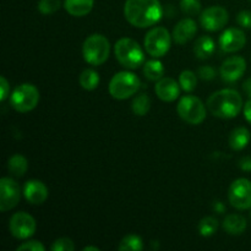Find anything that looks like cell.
<instances>
[{"label":"cell","mask_w":251,"mask_h":251,"mask_svg":"<svg viewBox=\"0 0 251 251\" xmlns=\"http://www.w3.org/2000/svg\"><path fill=\"white\" fill-rule=\"evenodd\" d=\"M124 16L132 26L147 28L162 19L163 9L159 0H126Z\"/></svg>","instance_id":"cell-1"},{"label":"cell","mask_w":251,"mask_h":251,"mask_svg":"<svg viewBox=\"0 0 251 251\" xmlns=\"http://www.w3.org/2000/svg\"><path fill=\"white\" fill-rule=\"evenodd\" d=\"M210 113L221 119H232L238 117L243 108V98L238 91L223 88L212 93L207 100Z\"/></svg>","instance_id":"cell-2"},{"label":"cell","mask_w":251,"mask_h":251,"mask_svg":"<svg viewBox=\"0 0 251 251\" xmlns=\"http://www.w3.org/2000/svg\"><path fill=\"white\" fill-rule=\"evenodd\" d=\"M110 43L105 36L93 33L85 39L82 44V55L87 64L100 66L109 58Z\"/></svg>","instance_id":"cell-3"},{"label":"cell","mask_w":251,"mask_h":251,"mask_svg":"<svg viewBox=\"0 0 251 251\" xmlns=\"http://www.w3.org/2000/svg\"><path fill=\"white\" fill-rule=\"evenodd\" d=\"M117 60L126 69H137L145 64V54L140 44L131 38H120L114 46Z\"/></svg>","instance_id":"cell-4"},{"label":"cell","mask_w":251,"mask_h":251,"mask_svg":"<svg viewBox=\"0 0 251 251\" xmlns=\"http://www.w3.org/2000/svg\"><path fill=\"white\" fill-rule=\"evenodd\" d=\"M141 81L136 74L130 71H120L115 74L109 82V93L113 98L119 100L132 97L139 91Z\"/></svg>","instance_id":"cell-5"},{"label":"cell","mask_w":251,"mask_h":251,"mask_svg":"<svg viewBox=\"0 0 251 251\" xmlns=\"http://www.w3.org/2000/svg\"><path fill=\"white\" fill-rule=\"evenodd\" d=\"M39 102V91L32 83H22L12 91L10 96L11 107L19 113H28L37 107Z\"/></svg>","instance_id":"cell-6"},{"label":"cell","mask_w":251,"mask_h":251,"mask_svg":"<svg viewBox=\"0 0 251 251\" xmlns=\"http://www.w3.org/2000/svg\"><path fill=\"white\" fill-rule=\"evenodd\" d=\"M172 34L164 27H154L150 29L144 39L147 53L153 58H162L169 51L172 46Z\"/></svg>","instance_id":"cell-7"},{"label":"cell","mask_w":251,"mask_h":251,"mask_svg":"<svg viewBox=\"0 0 251 251\" xmlns=\"http://www.w3.org/2000/svg\"><path fill=\"white\" fill-rule=\"evenodd\" d=\"M178 114L190 125H200L206 119V107L202 100L195 96H184L178 103Z\"/></svg>","instance_id":"cell-8"},{"label":"cell","mask_w":251,"mask_h":251,"mask_svg":"<svg viewBox=\"0 0 251 251\" xmlns=\"http://www.w3.org/2000/svg\"><path fill=\"white\" fill-rule=\"evenodd\" d=\"M228 199L230 205L237 210L251 208V181L249 179L239 178L233 181L228 190Z\"/></svg>","instance_id":"cell-9"},{"label":"cell","mask_w":251,"mask_h":251,"mask_svg":"<svg viewBox=\"0 0 251 251\" xmlns=\"http://www.w3.org/2000/svg\"><path fill=\"white\" fill-rule=\"evenodd\" d=\"M37 223L31 215L26 212H16L9 221V230L14 238L19 240L29 239L36 233Z\"/></svg>","instance_id":"cell-10"},{"label":"cell","mask_w":251,"mask_h":251,"mask_svg":"<svg viewBox=\"0 0 251 251\" xmlns=\"http://www.w3.org/2000/svg\"><path fill=\"white\" fill-rule=\"evenodd\" d=\"M21 199L20 185L10 176H4L0 180V211L6 212L16 207Z\"/></svg>","instance_id":"cell-11"},{"label":"cell","mask_w":251,"mask_h":251,"mask_svg":"<svg viewBox=\"0 0 251 251\" xmlns=\"http://www.w3.org/2000/svg\"><path fill=\"white\" fill-rule=\"evenodd\" d=\"M229 20V14L222 6H210L203 10L200 15V25L203 29L210 32L220 31L225 28Z\"/></svg>","instance_id":"cell-12"},{"label":"cell","mask_w":251,"mask_h":251,"mask_svg":"<svg viewBox=\"0 0 251 251\" xmlns=\"http://www.w3.org/2000/svg\"><path fill=\"white\" fill-rule=\"evenodd\" d=\"M218 43H220L221 49L226 53H235L244 48L247 43V36L242 29L230 27L221 34Z\"/></svg>","instance_id":"cell-13"},{"label":"cell","mask_w":251,"mask_h":251,"mask_svg":"<svg viewBox=\"0 0 251 251\" xmlns=\"http://www.w3.org/2000/svg\"><path fill=\"white\" fill-rule=\"evenodd\" d=\"M247 70V61L243 56L234 55L226 59L220 69L221 77L227 82H235L244 75Z\"/></svg>","instance_id":"cell-14"},{"label":"cell","mask_w":251,"mask_h":251,"mask_svg":"<svg viewBox=\"0 0 251 251\" xmlns=\"http://www.w3.org/2000/svg\"><path fill=\"white\" fill-rule=\"evenodd\" d=\"M48 188L46 184L37 179L26 181L24 186V195L32 205H42L48 199Z\"/></svg>","instance_id":"cell-15"},{"label":"cell","mask_w":251,"mask_h":251,"mask_svg":"<svg viewBox=\"0 0 251 251\" xmlns=\"http://www.w3.org/2000/svg\"><path fill=\"white\" fill-rule=\"evenodd\" d=\"M180 85L172 77H162L154 86L157 97L163 102H174L180 95Z\"/></svg>","instance_id":"cell-16"},{"label":"cell","mask_w":251,"mask_h":251,"mask_svg":"<svg viewBox=\"0 0 251 251\" xmlns=\"http://www.w3.org/2000/svg\"><path fill=\"white\" fill-rule=\"evenodd\" d=\"M196 32H198L196 22L190 17H186V19L180 20L176 24V26L173 29V33H172V37H173V41L176 44L183 46V44L188 43L189 41H191L195 37Z\"/></svg>","instance_id":"cell-17"},{"label":"cell","mask_w":251,"mask_h":251,"mask_svg":"<svg viewBox=\"0 0 251 251\" xmlns=\"http://www.w3.org/2000/svg\"><path fill=\"white\" fill-rule=\"evenodd\" d=\"M95 5V0H65L64 9L75 17H82L90 14Z\"/></svg>","instance_id":"cell-18"},{"label":"cell","mask_w":251,"mask_h":251,"mask_svg":"<svg viewBox=\"0 0 251 251\" xmlns=\"http://www.w3.org/2000/svg\"><path fill=\"white\" fill-rule=\"evenodd\" d=\"M247 220L245 217H243L242 215H238V213H232V215H228L227 217L223 220L222 227L228 234L230 235H240L245 232L247 229Z\"/></svg>","instance_id":"cell-19"},{"label":"cell","mask_w":251,"mask_h":251,"mask_svg":"<svg viewBox=\"0 0 251 251\" xmlns=\"http://www.w3.org/2000/svg\"><path fill=\"white\" fill-rule=\"evenodd\" d=\"M251 139L250 131L244 126L237 127L229 135V146L233 151H242L249 145Z\"/></svg>","instance_id":"cell-20"},{"label":"cell","mask_w":251,"mask_h":251,"mask_svg":"<svg viewBox=\"0 0 251 251\" xmlns=\"http://www.w3.org/2000/svg\"><path fill=\"white\" fill-rule=\"evenodd\" d=\"M215 41L210 36H201L200 38L196 39V43L194 46V53H195L196 58L205 60L215 53Z\"/></svg>","instance_id":"cell-21"},{"label":"cell","mask_w":251,"mask_h":251,"mask_svg":"<svg viewBox=\"0 0 251 251\" xmlns=\"http://www.w3.org/2000/svg\"><path fill=\"white\" fill-rule=\"evenodd\" d=\"M7 169L14 176L21 178L28 169V161L22 154H14L7 161Z\"/></svg>","instance_id":"cell-22"},{"label":"cell","mask_w":251,"mask_h":251,"mask_svg":"<svg viewBox=\"0 0 251 251\" xmlns=\"http://www.w3.org/2000/svg\"><path fill=\"white\" fill-rule=\"evenodd\" d=\"M144 75L149 78L150 81H158L163 77L164 75V66L159 60L146 61L144 64Z\"/></svg>","instance_id":"cell-23"},{"label":"cell","mask_w":251,"mask_h":251,"mask_svg":"<svg viewBox=\"0 0 251 251\" xmlns=\"http://www.w3.org/2000/svg\"><path fill=\"white\" fill-rule=\"evenodd\" d=\"M78 82L83 90L93 91L100 85V75L92 69H85L78 77Z\"/></svg>","instance_id":"cell-24"},{"label":"cell","mask_w":251,"mask_h":251,"mask_svg":"<svg viewBox=\"0 0 251 251\" xmlns=\"http://www.w3.org/2000/svg\"><path fill=\"white\" fill-rule=\"evenodd\" d=\"M131 108L135 115H137V117H144L151 109V98L147 95H145V93H141V95L134 98Z\"/></svg>","instance_id":"cell-25"},{"label":"cell","mask_w":251,"mask_h":251,"mask_svg":"<svg viewBox=\"0 0 251 251\" xmlns=\"http://www.w3.org/2000/svg\"><path fill=\"white\" fill-rule=\"evenodd\" d=\"M118 249L120 251H141L144 250V242L139 235L129 234L123 238Z\"/></svg>","instance_id":"cell-26"},{"label":"cell","mask_w":251,"mask_h":251,"mask_svg":"<svg viewBox=\"0 0 251 251\" xmlns=\"http://www.w3.org/2000/svg\"><path fill=\"white\" fill-rule=\"evenodd\" d=\"M179 85L185 92H193L198 86V76L191 70L181 71L179 75Z\"/></svg>","instance_id":"cell-27"},{"label":"cell","mask_w":251,"mask_h":251,"mask_svg":"<svg viewBox=\"0 0 251 251\" xmlns=\"http://www.w3.org/2000/svg\"><path fill=\"white\" fill-rule=\"evenodd\" d=\"M199 233L202 237H211V235L215 234L218 229V221L216 220L215 217H211V216H207V217H203L202 220L199 222Z\"/></svg>","instance_id":"cell-28"},{"label":"cell","mask_w":251,"mask_h":251,"mask_svg":"<svg viewBox=\"0 0 251 251\" xmlns=\"http://www.w3.org/2000/svg\"><path fill=\"white\" fill-rule=\"evenodd\" d=\"M180 10L189 16H195L201 12L200 0H180Z\"/></svg>","instance_id":"cell-29"},{"label":"cell","mask_w":251,"mask_h":251,"mask_svg":"<svg viewBox=\"0 0 251 251\" xmlns=\"http://www.w3.org/2000/svg\"><path fill=\"white\" fill-rule=\"evenodd\" d=\"M61 6L60 0H39L38 10L43 15H50L58 11Z\"/></svg>","instance_id":"cell-30"},{"label":"cell","mask_w":251,"mask_h":251,"mask_svg":"<svg viewBox=\"0 0 251 251\" xmlns=\"http://www.w3.org/2000/svg\"><path fill=\"white\" fill-rule=\"evenodd\" d=\"M50 249L51 251H74L75 250V244L69 238H59L53 243Z\"/></svg>","instance_id":"cell-31"},{"label":"cell","mask_w":251,"mask_h":251,"mask_svg":"<svg viewBox=\"0 0 251 251\" xmlns=\"http://www.w3.org/2000/svg\"><path fill=\"white\" fill-rule=\"evenodd\" d=\"M16 250L17 251H22V250L44 251L46 250V247H44L41 242H38V240H29V242H25L24 244L19 245Z\"/></svg>","instance_id":"cell-32"},{"label":"cell","mask_w":251,"mask_h":251,"mask_svg":"<svg viewBox=\"0 0 251 251\" xmlns=\"http://www.w3.org/2000/svg\"><path fill=\"white\" fill-rule=\"evenodd\" d=\"M198 75L199 77L202 78L203 81H211L216 77V70L208 65L201 66L198 70Z\"/></svg>","instance_id":"cell-33"},{"label":"cell","mask_w":251,"mask_h":251,"mask_svg":"<svg viewBox=\"0 0 251 251\" xmlns=\"http://www.w3.org/2000/svg\"><path fill=\"white\" fill-rule=\"evenodd\" d=\"M237 21L244 28H251V11L249 10L240 11L237 16Z\"/></svg>","instance_id":"cell-34"},{"label":"cell","mask_w":251,"mask_h":251,"mask_svg":"<svg viewBox=\"0 0 251 251\" xmlns=\"http://www.w3.org/2000/svg\"><path fill=\"white\" fill-rule=\"evenodd\" d=\"M9 96H10L9 81L6 80L5 76H1V77H0V100H1V102H5Z\"/></svg>","instance_id":"cell-35"},{"label":"cell","mask_w":251,"mask_h":251,"mask_svg":"<svg viewBox=\"0 0 251 251\" xmlns=\"http://www.w3.org/2000/svg\"><path fill=\"white\" fill-rule=\"evenodd\" d=\"M239 167L242 171L251 172V157L250 156L243 157V158L239 161Z\"/></svg>","instance_id":"cell-36"},{"label":"cell","mask_w":251,"mask_h":251,"mask_svg":"<svg viewBox=\"0 0 251 251\" xmlns=\"http://www.w3.org/2000/svg\"><path fill=\"white\" fill-rule=\"evenodd\" d=\"M244 117L247 119V122L251 124V98L244 105Z\"/></svg>","instance_id":"cell-37"},{"label":"cell","mask_w":251,"mask_h":251,"mask_svg":"<svg viewBox=\"0 0 251 251\" xmlns=\"http://www.w3.org/2000/svg\"><path fill=\"white\" fill-rule=\"evenodd\" d=\"M213 208H215V211L217 213H223L226 211V206L223 205L221 201H216V202L213 203Z\"/></svg>","instance_id":"cell-38"},{"label":"cell","mask_w":251,"mask_h":251,"mask_svg":"<svg viewBox=\"0 0 251 251\" xmlns=\"http://www.w3.org/2000/svg\"><path fill=\"white\" fill-rule=\"evenodd\" d=\"M243 90H244L245 92H247V95L251 98V78L245 81L244 85H243Z\"/></svg>","instance_id":"cell-39"},{"label":"cell","mask_w":251,"mask_h":251,"mask_svg":"<svg viewBox=\"0 0 251 251\" xmlns=\"http://www.w3.org/2000/svg\"><path fill=\"white\" fill-rule=\"evenodd\" d=\"M82 250L83 251H100V248H97V247H85Z\"/></svg>","instance_id":"cell-40"},{"label":"cell","mask_w":251,"mask_h":251,"mask_svg":"<svg viewBox=\"0 0 251 251\" xmlns=\"http://www.w3.org/2000/svg\"><path fill=\"white\" fill-rule=\"evenodd\" d=\"M250 220H251V211H250Z\"/></svg>","instance_id":"cell-41"}]
</instances>
